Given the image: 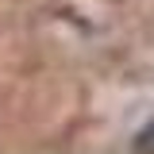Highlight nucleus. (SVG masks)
Listing matches in <instances>:
<instances>
[{
	"mask_svg": "<svg viewBox=\"0 0 154 154\" xmlns=\"http://www.w3.org/2000/svg\"><path fill=\"white\" fill-rule=\"evenodd\" d=\"M135 154H154V119L135 135Z\"/></svg>",
	"mask_w": 154,
	"mask_h": 154,
	"instance_id": "nucleus-1",
	"label": "nucleus"
}]
</instances>
